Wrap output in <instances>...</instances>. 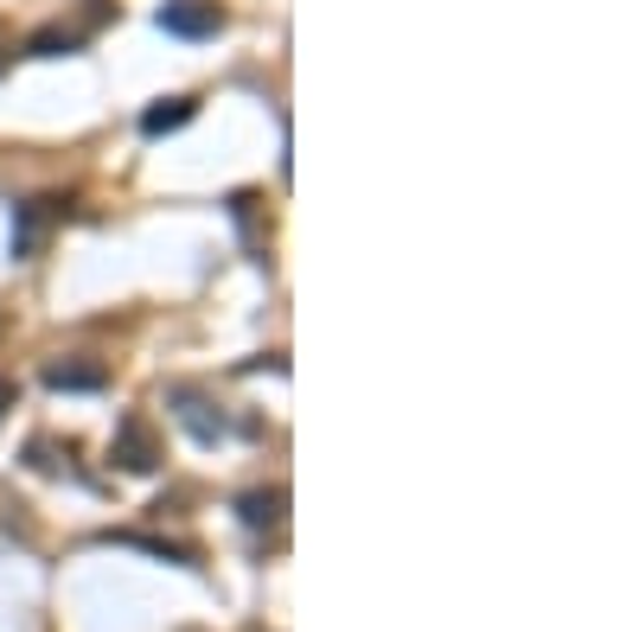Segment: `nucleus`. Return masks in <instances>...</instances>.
<instances>
[{"instance_id": "8", "label": "nucleus", "mask_w": 639, "mask_h": 632, "mask_svg": "<svg viewBox=\"0 0 639 632\" xmlns=\"http://www.w3.org/2000/svg\"><path fill=\"white\" fill-rule=\"evenodd\" d=\"M33 51H38V58H58V51H77V38L71 33H38Z\"/></svg>"}, {"instance_id": "9", "label": "nucleus", "mask_w": 639, "mask_h": 632, "mask_svg": "<svg viewBox=\"0 0 639 632\" xmlns=\"http://www.w3.org/2000/svg\"><path fill=\"white\" fill-rule=\"evenodd\" d=\"M13 410V377H0V415Z\"/></svg>"}, {"instance_id": "7", "label": "nucleus", "mask_w": 639, "mask_h": 632, "mask_svg": "<svg viewBox=\"0 0 639 632\" xmlns=\"http://www.w3.org/2000/svg\"><path fill=\"white\" fill-rule=\"evenodd\" d=\"M282 505H288L282 492H250V498H243V524H256V530H263V524H282Z\"/></svg>"}, {"instance_id": "1", "label": "nucleus", "mask_w": 639, "mask_h": 632, "mask_svg": "<svg viewBox=\"0 0 639 632\" xmlns=\"http://www.w3.org/2000/svg\"><path fill=\"white\" fill-rule=\"evenodd\" d=\"M110 453L128 467V473H153V467H160V447H153L148 415H122V428H115V447H110Z\"/></svg>"}, {"instance_id": "5", "label": "nucleus", "mask_w": 639, "mask_h": 632, "mask_svg": "<svg viewBox=\"0 0 639 632\" xmlns=\"http://www.w3.org/2000/svg\"><path fill=\"white\" fill-rule=\"evenodd\" d=\"M110 371L103 365H83V358H65V365H45V390H71V397H90V390H103Z\"/></svg>"}, {"instance_id": "3", "label": "nucleus", "mask_w": 639, "mask_h": 632, "mask_svg": "<svg viewBox=\"0 0 639 632\" xmlns=\"http://www.w3.org/2000/svg\"><path fill=\"white\" fill-rule=\"evenodd\" d=\"M58 205H65V198H26V205H20V230H13V256H20V262L38 250V237L52 230Z\"/></svg>"}, {"instance_id": "2", "label": "nucleus", "mask_w": 639, "mask_h": 632, "mask_svg": "<svg viewBox=\"0 0 639 632\" xmlns=\"http://www.w3.org/2000/svg\"><path fill=\"white\" fill-rule=\"evenodd\" d=\"M160 26L180 38H212L218 33V7H205V0H167L160 7Z\"/></svg>"}, {"instance_id": "6", "label": "nucleus", "mask_w": 639, "mask_h": 632, "mask_svg": "<svg viewBox=\"0 0 639 632\" xmlns=\"http://www.w3.org/2000/svg\"><path fill=\"white\" fill-rule=\"evenodd\" d=\"M180 122H192V103H186V96H173V103H160V110L141 115V135H167V128H180Z\"/></svg>"}, {"instance_id": "4", "label": "nucleus", "mask_w": 639, "mask_h": 632, "mask_svg": "<svg viewBox=\"0 0 639 632\" xmlns=\"http://www.w3.org/2000/svg\"><path fill=\"white\" fill-rule=\"evenodd\" d=\"M167 403H173V415H180V422H186L192 428V441H218V435H225V415H205V403H198V397H192L186 383H173V390H167Z\"/></svg>"}]
</instances>
